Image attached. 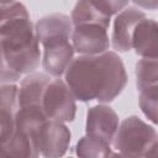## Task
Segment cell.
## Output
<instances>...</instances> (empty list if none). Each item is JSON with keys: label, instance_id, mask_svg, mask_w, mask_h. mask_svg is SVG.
I'll return each mask as SVG.
<instances>
[{"label": "cell", "instance_id": "cell-20", "mask_svg": "<svg viewBox=\"0 0 158 158\" xmlns=\"http://www.w3.org/2000/svg\"><path fill=\"white\" fill-rule=\"evenodd\" d=\"M90 1L110 17L112 15H117L118 12H121L123 9L128 6L130 2V0H90Z\"/></svg>", "mask_w": 158, "mask_h": 158}, {"label": "cell", "instance_id": "cell-1", "mask_svg": "<svg viewBox=\"0 0 158 158\" xmlns=\"http://www.w3.org/2000/svg\"><path fill=\"white\" fill-rule=\"evenodd\" d=\"M1 84H12L21 75L33 73L41 60L40 42L23 4L1 5Z\"/></svg>", "mask_w": 158, "mask_h": 158}, {"label": "cell", "instance_id": "cell-5", "mask_svg": "<svg viewBox=\"0 0 158 158\" xmlns=\"http://www.w3.org/2000/svg\"><path fill=\"white\" fill-rule=\"evenodd\" d=\"M70 143V131L63 121L48 118L36 136V146L41 156L57 158L65 154Z\"/></svg>", "mask_w": 158, "mask_h": 158}, {"label": "cell", "instance_id": "cell-23", "mask_svg": "<svg viewBox=\"0 0 158 158\" xmlns=\"http://www.w3.org/2000/svg\"><path fill=\"white\" fill-rule=\"evenodd\" d=\"M1 1V5H5V4H11V2H15L16 0H0Z\"/></svg>", "mask_w": 158, "mask_h": 158}, {"label": "cell", "instance_id": "cell-11", "mask_svg": "<svg viewBox=\"0 0 158 158\" xmlns=\"http://www.w3.org/2000/svg\"><path fill=\"white\" fill-rule=\"evenodd\" d=\"M19 102V86L12 84H1L0 99V123H1V143L6 142L15 132V120Z\"/></svg>", "mask_w": 158, "mask_h": 158}, {"label": "cell", "instance_id": "cell-13", "mask_svg": "<svg viewBox=\"0 0 158 158\" xmlns=\"http://www.w3.org/2000/svg\"><path fill=\"white\" fill-rule=\"evenodd\" d=\"M52 78L46 73H30L21 80L19 88V102L20 106L26 105H41L43 101L44 91L51 83Z\"/></svg>", "mask_w": 158, "mask_h": 158}, {"label": "cell", "instance_id": "cell-3", "mask_svg": "<svg viewBox=\"0 0 158 158\" xmlns=\"http://www.w3.org/2000/svg\"><path fill=\"white\" fill-rule=\"evenodd\" d=\"M157 136L152 126L133 115L120 123L112 143L121 156L146 157Z\"/></svg>", "mask_w": 158, "mask_h": 158}, {"label": "cell", "instance_id": "cell-19", "mask_svg": "<svg viewBox=\"0 0 158 158\" xmlns=\"http://www.w3.org/2000/svg\"><path fill=\"white\" fill-rule=\"evenodd\" d=\"M138 102L143 115L151 122L158 125V84H153L139 90Z\"/></svg>", "mask_w": 158, "mask_h": 158}, {"label": "cell", "instance_id": "cell-8", "mask_svg": "<svg viewBox=\"0 0 158 158\" xmlns=\"http://www.w3.org/2000/svg\"><path fill=\"white\" fill-rule=\"evenodd\" d=\"M143 19L146 14L132 6H127L116 15L111 36V46L115 51L125 53L132 49L136 27Z\"/></svg>", "mask_w": 158, "mask_h": 158}, {"label": "cell", "instance_id": "cell-2", "mask_svg": "<svg viewBox=\"0 0 158 158\" xmlns=\"http://www.w3.org/2000/svg\"><path fill=\"white\" fill-rule=\"evenodd\" d=\"M65 83L77 100L83 102L98 100L106 104L122 93L127 84V73L116 52L80 54L67 68Z\"/></svg>", "mask_w": 158, "mask_h": 158}, {"label": "cell", "instance_id": "cell-21", "mask_svg": "<svg viewBox=\"0 0 158 158\" xmlns=\"http://www.w3.org/2000/svg\"><path fill=\"white\" fill-rule=\"evenodd\" d=\"M138 7L146 10H158V0H131Z\"/></svg>", "mask_w": 158, "mask_h": 158}, {"label": "cell", "instance_id": "cell-16", "mask_svg": "<svg viewBox=\"0 0 158 158\" xmlns=\"http://www.w3.org/2000/svg\"><path fill=\"white\" fill-rule=\"evenodd\" d=\"M1 157H27L35 158L41 156V152L36 147L32 138L25 136L17 131L12 133V136L4 143H1Z\"/></svg>", "mask_w": 158, "mask_h": 158}, {"label": "cell", "instance_id": "cell-7", "mask_svg": "<svg viewBox=\"0 0 158 158\" xmlns=\"http://www.w3.org/2000/svg\"><path fill=\"white\" fill-rule=\"evenodd\" d=\"M106 27L100 25H78L74 26L72 43L75 52L85 56L100 54L109 51L110 38Z\"/></svg>", "mask_w": 158, "mask_h": 158}, {"label": "cell", "instance_id": "cell-18", "mask_svg": "<svg viewBox=\"0 0 158 158\" xmlns=\"http://www.w3.org/2000/svg\"><path fill=\"white\" fill-rule=\"evenodd\" d=\"M136 86L142 90L146 86L158 84V58H142L136 63Z\"/></svg>", "mask_w": 158, "mask_h": 158}, {"label": "cell", "instance_id": "cell-22", "mask_svg": "<svg viewBox=\"0 0 158 158\" xmlns=\"http://www.w3.org/2000/svg\"><path fill=\"white\" fill-rule=\"evenodd\" d=\"M146 157H158V136L154 139V142H153V144H152V147L148 151V153H147Z\"/></svg>", "mask_w": 158, "mask_h": 158}, {"label": "cell", "instance_id": "cell-17", "mask_svg": "<svg viewBox=\"0 0 158 158\" xmlns=\"http://www.w3.org/2000/svg\"><path fill=\"white\" fill-rule=\"evenodd\" d=\"M75 153L79 157L85 158H104L114 156L110 143L89 135L81 137L78 141L75 146Z\"/></svg>", "mask_w": 158, "mask_h": 158}, {"label": "cell", "instance_id": "cell-4", "mask_svg": "<svg viewBox=\"0 0 158 158\" xmlns=\"http://www.w3.org/2000/svg\"><path fill=\"white\" fill-rule=\"evenodd\" d=\"M75 98L68 84L59 78L52 79L48 84L42 101V107L48 118L72 122L75 118Z\"/></svg>", "mask_w": 158, "mask_h": 158}, {"label": "cell", "instance_id": "cell-15", "mask_svg": "<svg viewBox=\"0 0 158 158\" xmlns=\"http://www.w3.org/2000/svg\"><path fill=\"white\" fill-rule=\"evenodd\" d=\"M70 17L74 26L89 23L100 25L106 28L110 26V16L98 9L90 0H78Z\"/></svg>", "mask_w": 158, "mask_h": 158}, {"label": "cell", "instance_id": "cell-10", "mask_svg": "<svg viewBox=\"0 0 158 158\" xmlns=\"http://www.w3.org/2000/svg\"><path fill=\"white\" fill-rule=\"evenodd\" d=\"M74 46L70 41H62L43 46L42 67L52 77L59 78L74 59Z\"/></svg>", "mask_w": 158, "mask_h": 158}, {"label": "cell", "instance_id": "cell-14", "mask_svg": "<svg viewBox=\"0 0 158 158\" xmlns=\"http://www.w3.org/2000/svg\"><path fill=\"white\" fill-rule=\"evenodd\" d=\"M48 120L41 105H26L20 106L15 120V131L28 136L36 144V136L42 125ZM37 147V146H36Z\"/></svg>", "mask_w": 158, "mask_h": 158}, {"label": "cell", "instance_id": "cell-6", "mask_svg": "<svg viewBox=\"0 0 158 158\" xmlns=\"http://www.w3.org/2000/svg\"><path fill=\"white\" fill-rule=\"evenodd\" d=\"M120 126L117 114L112 107L105 104L91 106L86 112L85 132L89 136L112 143Z\"/></svg>", "mask_w": 158, "mask_h": 158}, {"label": "cell", "instance_id": "cell-9", "mask_svg": "<svg viewBox=\"0 0 158 158\" xmlns=\"http://www.w3.org/2000/svg\"><path fill=\"white\" fill-rule=\"evenodd\" d=\"M73 30L74 25L72 17L59 12L43 16L35 26L36 37L42 46L62 41H70Z\"/></svg>", "mask_w": 158, "mask_h": 158}, {"label": "cell", "instance_id": "cell-12", "mask_svg": "<svg viewBox=\"0 0 158 158\" xmlns=\"http://www.w3.org/2000/svg\"><path fill=\"white\" fill-rule=\"evenodd\" d=\"M132 49L142 58H158V22L143 19L136 27Z\"/></svg>", "mask_w": 158, "mask_h": 158}]
</instances>
